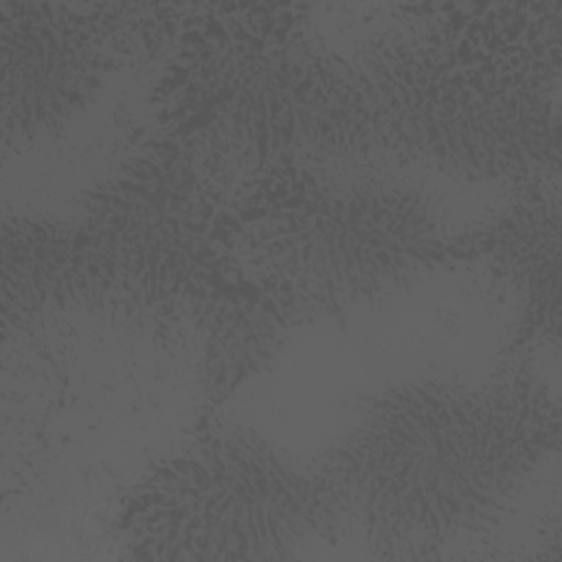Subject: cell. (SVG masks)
<instances>
[{"label": "cell", "instance_id": "52a82bcc", "mask_svg": "<svg viewBox=\"0 0 562 562\" xmlns=\"http://www.w3.org/2000/svg\"><path fill=\"white\" fill-rule=\"evenodd\" d=\"M160 20L112 7L0 2L2 140L24 149L59 134L99 94L136 35Z\"/></svg>", "mask_w": 562, "mask_h": 562}, {"label": "cell", "instance_id": "6da1fadb", "mask_svg": "<svg viewBox=\"0 0 562 562\" xmlns=\"http://www.w3.org/2000/svg\"><path fill=\"white\" fill-rule=\"evenodd\" d=\"M233 202L220 169L151 134L68 224L81 296L165 334L191 331L211 406L259 373L296 325L244 263Z\"/></svg>", "mask_w": 562, "mask_h": 562}, {"label": "cell", "instance_id": "ba28073f", "mask_svg": "<svg viewBox=\"0 0 562 562\" xmlns=\"http://www.w3.org/2000/svg\"><path fill=\"white\" fill-rule=\"evenodd\" d=\"M450 259L479 263L518 305V345L558 338L560 202L547 176L516 182L512 202L450 241Z\"/></svg>", "mask_w": 562, "mask_h": 562}, {"label": "cell", "instance_id": "7a4b0ae2", "mask_svg": "<svg viewBox=\"0 0 562 562\" xmlns=\"http://www.w3.org/2000/svg\"><path fill=\"white\" fill-rule=\"evenodd\" d=\"M558 4L408 7L349 59L364 149L452 178L558 171Z\"/></svg>", "mask_w": 562, "mask_h": 562}, {"label": "cell", "instance_id": "8992f818", "mask_svg": "<svg viewBox=\"0 0 562 562\" xmlns=\"http://www.w3.org/2000/svg\"><path fill=\"white\" fill-rule=\"evenodd\" d=\"M342 516L318 472L252 428L206 419L125 492L134 558L277 560L331 540Z\"/></svg>", "mask_w": 562, "mask_h": 562}, {"label": "cell", "instance_id": "5b68a950", "mask_svg": "<svg viewBox=\"0 0 562 562\" xmlns=\"http://www.w3.org/2000/svg\"><path fill=\"white\" fill-rule=\"evenodd\" d=\"M244 263L292 316H345L452 263L432 202L384 178L283 160L235 189Z\"/></svg>", "mask_w": 562, "mask_h": 562}, {"label": "cell", "instance_id": "3957f363", "mask_svg": "<svg viewBox=\"0 0 562 562\" xmlns=\"http://www.w3.org/2000/svg\"><path fill=\"white\" fill-rule=\"evenodd\" d=\"M558 443V402L531 375L417 378L375 395L316 468L342 522L415 560L498 527Z\"/></svg>", "mask_w": 562, "mask_h": 562}, {"label": "cell", "instance_id": "277c9868", "mask_svg": "<svg viewBox=\"0 0 562 562\" xmlns=\"http://www.w3.org/2000/svg\"><path fill=\"white\" fill-rule=\"evenodd\" d=\"M156 134L244 178L283 160L364 149L349 59L299 4H202L165 18Z\"/></svg>", "mask_w": 562, "mask_h": 562}]
</instances>
